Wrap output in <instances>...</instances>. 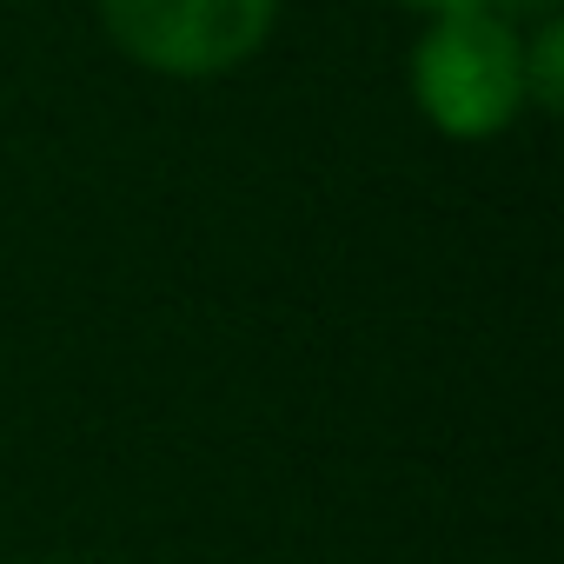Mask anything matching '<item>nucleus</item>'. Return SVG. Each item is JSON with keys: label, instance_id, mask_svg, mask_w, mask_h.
Masks as SVG:
<instances>
[{"label": "nucleus", "instance_id": "4", "mask_svg": "<svg viewBox=\"0 0 564 564\" xmlns=\"http://www.w3.org/2000/svg\"><path fill=\"white\" fill-rule=\"evenodd\" d=\"M399 8H419V14H452V8H498V0H399Z\"/></svg>", "mask_w": 564, "mask_h": 564}, {"label": "nucleus", "instance_id": "3", "mask_svg": "<svg viewBox=\"0 0 564 564\" xmlns=\"http://www.w3.org/2000/svg\"><path fill=\"white\" fill-rule=\"evenodd\" d=\"M524 100L538 113L564 107V21H538L524 34Z\"/></svg>", "mask_w": 564, "mask_h": 564}, {"label": "nucleus", "instance_id": "2", "mask_svg": "<svg viewBox=\"0 0 564 564\" xmlns=\"http://www.w3.org/2000/svg\"><path fill=\"white\" fill-rule=\"evenodd\" d=\"M107 41L160 80H219L246 67L272 28L279 0H94Z\"/></svg>", "mask_w": 564, "mask_h": 564}, {"label": "nucleus", "instance_id": "1", "mask_svg": "<svg viewBox=\"0 0 564 564\" xmlns=\"http://www.w3.org/2000/svg\"><path fill=\"white\" fill-rule=\"evenodd\" d=\"M412 107L445 140H498L531 113L524 100V34L498 8L432 14L405 61Z\"/></svg>", "mask_w": 564, "mask_h": 564}]
</instances>
